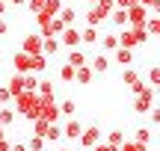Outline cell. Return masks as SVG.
Wrapping results in <instances>:
<instances>
[{
	"instance_id": "cell-1",
	"label": "cell",
	"mask_w": 160,
	"mask_h": 151,
	"mask_svg": "<svg viewBox=\"0 0 160 151\" xmlns=\"http://www.w3.org/2000/svg\"><path fill=\"white\" fill-rule=\"evenodd\" d=\"M45 104H48V101L42 98L39 92H18L15 98H12V110H15V116L27 119V122L39 119V113H42Z\"/></svg>"
},
{
	"instance_id": "cell-2",
	"label": "cell",
	"mask_w": 160,
	"mask_h": 151,
	"mask_svg": "<svg viewBox=\"0 0 160 151\" xmlns=\"http://www.w3.org/2000/svg\"><path fill=\"white\" fill-rule=\"evenodd\" d=\"M145 41H151V39L142 27H122V33H119V47H128V51L145 45Z\"/></svg>"
},
{
	"instance_id": "cell-3",
	"label": "cell",
	"mask_w": 160,
	"mask_h": 151,
	"mask_svg": "<svg viewBox=\"0 0 160 151\" xmlns=\"http://www.w3.org/2000/svg\"><path fill=\"white\" fill-rule=\"evenodd\" d=\"M157 101V89L154 86H142L137 95H133V113H148Z\"/></svg>"
},
{
	"instance_id": "cell-4",
	"label": "cell",
	"mask_w": 160,
	"mask_h": 151,
	"mask_svg": "<svg viewBox=\"0 0 160 151\" xmlns=\"http://www.w3.org/2000/svg\"><path fill=\"white\" fill-rule=\"evenodd\" d=\"M101 139H104V130L98 128V124H89V128H83V130H80V136H77L80 148H92L95 142H101Z\"/></svg>"
},
{
	"instance_id": "cell-5",
	"label": "cell",
	"mask_w": 160,
	"mask_h": 151,
	"mask_svg": "<svg viewBox=\"0 0 160 151\" xmlns=\"http://www.w3.org/2000/svg\"><path fill=\"white\" fill-rule=\"evenodd\" d=\"M57 39H59V47H68V51H71V47H80V30L71 24V27H65Z\"/></svg>"
},
{
	"instance_id": "cell-6",
	"label": "cell",
	"mask_w": 160,
	"mask_h": 151,
	"mask_svg": "<svg viewBox=\"0 0 160 151\" xmlns=\"http://www.w3.org/2000/svg\"><path fill=\"white\" fill-rule=\"evenodd\" d=\"M148 15H151V12L145 9L142 3H137V6H131V9H128V24H131V27H142Z\"/></svg>"
},
{
	"instance_id": "cell-7",
	"label": "cell",
	"mask_w": 160,
	"mask_h": 151,
	"mask_svg": "<svg viewBox=\"0 0 160 151\" xmlns=\"http://www.w3.org/2000/svg\"><path fill=\"white\" fill-rule=\"evenodd\" d=\"M24 53H30V56H33V53H42V33H30L27 39H24V47H21Z\"/></svg>"
},
{
	"instance_id": "cell-8",
	"label": "cell",
	"mask_w": 160,
	"mask_h": 151,
	"mask_svg": "<svg viewBox=\"0 0 160 151\" xmlns=\"http://www.w3.org/2000/svg\"><path fill=\"white\" fill-rule=\"evenodd\" d=\"M104 18H107V15H104L98 6H89V9H86V15H83V21H86V27H101Z\"/></svg>"
},
{
	"instance_id": "cell-9",
	"label": "cell",
	"mask_w": 160,
	"mask_h": 151,
	"mask_svg": "<svg viewBox=\"0 0 160 151\" xmlns=\"http://www.w3.org/2000/svg\"><path fill=\"white\" fill-rule=\"evenodd\" d=\"M12 68H15V74H27L30 71V53L18 51L15 56H12Z\"/></svg>"
},
{
	"instance_id": "cell-10",
	"label": "cell",
	"mask_w": 160,
	"mask_h": 151,
	"mask_svg": "<svg viewBox=\"0 0 160 151\" xmlns=\"http://www.w3.org/2000/svg\"><path fill=\"white\" fill-rule=\"evenodd\" d=\"M42 53H45V56H57V53H59V39L42 36Z\"/></svg>"
},
{
	"instance_id": "cell-11",
	"label": "cell",
	"mask_w": 160,
	"mask_h": 151,
	"mask_svg": "<svg viewBox=\"0 0 160 151\" xmlns=\"http://www.w3.org/2000/svg\"><path fill=\"white\" fill-rule=\"evenodd\" d=\"M80 130H83V124H80L77 119H68V122H65V128H62V139H77Z\"/></svg>"
},
{
	"instance_id": "cell-12",
	"label": "cell",
	"mask_w": 160,
	"mask_h": 151,
	"mask_svg": "<svg viewBox=\"0 0 160 151\" xmlns=\"http://www.w3.org/2000/svg\"><path fill=\"white\" fill-rule=\"evenodd\" d=\"M98 39H101L98 27H83L80 30V45H98Z\"/></svg>"
},
{
	"instance_id": "cell-13",
	"label": "cell",
	"mask_w": 160,
	"mask_h": 151,
	"mask_svg": "<svg viewBox=\"0 0 160 151\" xmlns=\"http://www.w3.org/2000/svg\"><path fill=\"white\" fill-rule=\"evenodd\" d=\"M39 116L45 119V122H59V119H62V116H59V107L53 104V101H48V104L42 107V113H39Z\"/></svg>"
},
{
	"instance_id": "cell-14",
	"label": "cell",
	"mask_w": 160,
	"mask_h": 151,
	"mask_svg": "<svg viewBox=\"0 0 160 151\" xmlns=\"http://www.w3.org/2000/svg\"><path fill=\"white\" fill-rule=\"evenodd\" d=\"M98 45H101L104 53H113L116 47H119V36H116V33H107V36H101V39H98Z\"/></svg>"
},
{
	"instance_id": "cell-15",
	"label": "cell",
	"mask_w": 160,
	"mask_h": 151,
	"mask_svg": "<svg viewBox=\"0 0 160 151\" xmlns=\"http://www.w3.org/2000/svg\"><path fill=\"white\" fill-rule=\"evenodd\" d=\"M57 18L65 24V27H71V24L77 21V9H74V6H65V3H62V9L57 12Z\"/></svg>"
},
{
	"instance_id": "cell-16",
	"label": "cell",
	"mask_w": 160,
	"mask_h": 151,
	"mask_svg": "<svg viewBox=\"0 0 160 151\" xmlns=\"http://www.w3.org/2000/svg\"><path fill=\"white\" fill-rule=\"evenodd\" d=\"M92 74H95V71H92L89 65H77V68H74V80L80 83V86H89V83H92Z\"/></svg>"
},
{
	"instance_id": "cell-17",
	"label": "cell",
	"mask_w": 160,
	"mask_h": 151,
	"mask_svg": "<svg viewBox=\"0 0 160 151\" xmlns=\"http://www.w3.org/2000/svg\"><path fill=\"white\" fill-rule=\"evenodd\" d=\"M45 68H48V56L45 53H33V56H30V71H33V74H42Z\"/></svg>"
},
{
	"instance_id": "cell-18",
	"label": "cell",
	"mask_w": 160,
	"mask_h": 151,
	"mask_svg": "<svg viewBox=\"0 0 160 151\" xmlns=\"http://www.w3.org/2000/svg\"><path fill=\"white\" fill-rule=\"evenodd\" d=\"M95 74H104V71L110 68V56L107 53H95V59H92V65H89Z\"/></svg>"
},
{
	"instance_id": "cell-19",
	"label": "cell",
	"mask_w": 160,
	"mask_h": 151,
	"mask_svg": "<svg viewBox=\"0 0 160 151\" xmlns=\"http://www.w3.org/2000/svg\"><path fill=\"white\" fill-rule=\"evenodd\" d=\"M62 30H65V24H62V21H59V18H57V15H53V18H51V21H48V27H45V30H42V36H53V39H57V36H59V33H62Z\"/></svg>"
},
{
	"instance_id": "cell-20",
	"label": "cell",
	"mask_w": 160,
	"mask_h": 151,
	"mask_svg": "<svg viewBox=\"0 0 160 151\" xmlns=\"http://www.w3.org/2000/svg\"><path fill=\"white\" fill-rule=\"evenodd\" d=\"M142 30L148 33V39H157V33H160V18L157 15H148V18H145V24H142Z\"/></svg>"
},
{
	"instance_id": "cell-21",
	"label": "cell",
	"mask_w": 160,
	"mask_h": 151,
	"mask_svg": "<svg viewBox=\"0 0 160 151\" xmlns=\"http://www.w3.org/2000/svg\"><path fill=\"white\" fill-rule=\"evenodd\" d=\"M107 18H110V21H113V24H116L119 30H122V27H128V9H119V6H116V9L110 12Z\"/></svg>"
},
{
	"instance_id": "cell-22",
	"label": "cell",
	"mask_w": 160,
	"mask_h": 151,
	"mask_svg": "<svg viewBox=\"0 0 160 151\" xmlns=\"http://www.w3.org/2000/svg\"><path fill=\"white\" fill-rule=\"evenodd\" d=\"M6 89L12 92V98H15L18 92H24V74H12V77H9V83H6Z\"/></svg>"
},
{
	"instance_id": "cell-23",
	"label": "cell",
	"mask_w": 160,
	"mask_h": 151,
	"mask_svg": "<svg viewBox=\"0 0 160 151\" xmlns=\"http://www.w3.org/2000/svg\"><path fill=\"white\" fill-rule=\"evenodd\" d=\"M59 139H62V128H59L57 122H51L48 130H45V142H59Z\"/></svg>"
},
{
	"instance_id": "cell-24",
	"label": "cell",
	"mask_w": 160,
	"mask_h": 151,
	"mask_svg": "<svg viewBox=\"0 0 160 151\" xmlns=\"http://www.w3.org/2000/svg\"><path fill=\"white\" fill-rule=\"evenodd\" d=\"M65 62H68V65H74V68H77V65H86V53L80 51V47H71V51H68V59H65Z\"/></svg>"
},
{
	"instance_id": "cell-25",
	"label": "cell",
	"mask_w": 160,
	"mask_h": 151,
	"mask_svg": "<svg viewBox=\"0 0 160 151\" xmlns=\"http://www.w3.org/2000/svg\"><path fill=\"white\" fill-rule=\"evenodd\" d=\"M151 136H154V130H151V128H139L137 134H133V142H137V145H148Z\"/></svg>"
},
{
	"instance_id": "cell-26",
	"label": "cell",
	"mask_w": 160,
	"mask_h": 151,
	"mask_svg": "<svg viewBox=\"0 0 160 151\" xmlns=\"http://www.w3.org/2000/svg\"><path fill=\"white\" fill-rule=\"evenodd\" d=\"M116 62H119V65H131L133 62V51H128V47H116Z\"/></svg>"
},
{
	"instance_id": "cell-27",
	"label": "cell",
	"mask_w": 160,
	"mask_h": 151,
	"mask_svg": "<svg viewBox=\"0 0 160 151\" xmlns=\"http://www.w3.org/2000/svg\"><path fill=\"white\" fill-rule=\"evenodd\" d=\"M36 92H39V95H42L45 101H53V83H51V80H39Z\"/></svg>"
},
{
	"instance_id": "cell-28",
	"label": "cell",
	"mask_w": 160,
	"mask_h": 151,
	"mask_svg": "<svg viewBox=\"0 0 160 151\" xmlns=\"http://www.w3.org/2000/svg\"><path fill=\"white\" fill-rule=\"evenodd\" d=\"M12 122H15V110H12V104L0 107V124H3V128H9Z\"/></svg>"
},
{
	"instance_id": "cell-29",
	"label": "cell",
	"mask_w": 160,
	"mask_h": 151,
	"mask_svg": "<svg viewBox=\"0 0 160 151\" xmlns=\"http://www.w3.org/2000/svg\"><path fill=\"white\" fill-rule=\"evenodd\" d=\"M104 142H110V145H116V148H119L122 142H125V134L116 128V130H110V134H104Z\"/></svg>"
},
{
	"instance_id": "cell-30",
	"label": "cell",
	"mask_w": 160,
	"mask_h": 151,
	"mask_svg": "<svg viewBox=\"0 0 160 151\" xmlns=\"http://www.w3.org/2000/svg\"><path fill=\"white\" fill-rule=\"evenodd\" d=\"M57 107H59V116H68V119H71V116L77 113V104H74L71 98H65L62 104H57Z\"/></svg>"
},
{
	"instance_id": "cell-31",
	"label": "cell",
	"mask_w": 160,
	"mask_h": 151,
	"mask_svg": "<svg viewBox=\"0 0 160 151\" xmlns=\"http://www.w3.org/2000/svg\"><path fill=\"white\" fill-rule=\"evenodd\" d=\"M24 145H27V151H45V136H36V134H33Z\"/></svg>"
},
{
	"instance_id": "cell-32",
	"label": "cell",
	"mask_w": 160,
	"mask_h": 151,
	"mask_svg": "<svg viewBox=\"0 0 160 151\" xmlns=\"http://www.w3.org/2000/svg\"><path fill=\"white\" fill-rule=\"evenodd\" d=\"M36 86H39V74L27 71V74H24V92H36Z\"/></svg>"
},
{
	"instance_id": "cell-33",
	"label": "cell",
	"mask_w": 160,
	"mask_h": 151,
	"mask_svg": "<svg viewBox=\"0 0 160 151\" xmlns=\"http://www.w3.org/2000/svg\"><path fill=\"white\" fill-rule=\"evenodd\" d=\"M59 80H62V83H71V80H74V65H68V62L59 65Z\"/></svg>"
},
{
	"instance_id": "cell-34",
	"label": "cell",
	"mask_w": 160,
	"mask_h": 151,
	"mask_svg": "<svg viewBox=\"0 0 160 151\" xmlns=\"http://www.w3.org/2000/svg\"><path fill=\"white\" fill-rule=\"evenodd\" d=\"M42 9H45L48 15H57V12L62 9V0H45V3H42Z\"/></svg>"
},
{
	"instance_id": "cell-35",
	"label": "cell",
	"mask_w": 160,
	"mask_h": 151,
	"mask_svg": "<svg viewBox=\"0 0 160 151\" xmlns=\"http://www.w3.org/2000/svg\"><path fill=\"white\" fill-rule=\"evenodd\" d=\"M48 124H51V122H45V119H33V134L36 136H45V130H48Z\"/></svg>"
},
{
	"instance_id": "cell-36",
	"label": "cell",
	"mask_w": 160,
	"mask_h": 151,
	"mask_svg": "<svg viewBox=\"0 0 160 151\" xmlns=\"http://www.w3.org/2000/svg\"><path fill=\"white\" fill-rule=\"evenodd\" d=\"M119 151H148V145H137L133 139H125V142L119 145Z\"/></svg>"
},
{
	"instance_id": "cell-37",
	"label": "cell",
	"mask_w": 160,
	"mask_h": 151,
	"mask_svg": "<svg viewBox=\"0 0 160 151\" xmlns=\"http://www.w3.org/2000/svg\"><path fill=\"white\" fill-rule=\"evenodd\" d=\"M133 80H139V71H137V68H125V74H122V83H125V86H131Z\"/></svg>"
},
{
	"instance_id": "cell-38",
	"label": "cell",
	"mask_w": 160,
	"mask_h": 151,
	"mask_svg": "<svg viewBox=\"0 0 160 151\" xmlns=\"http://www.w3.org/2000/svg\"><path fill=\"white\" fill-rule=\"evenodd\" d=\"M95 6H98V9H101V12H104V15H110V12H113V9H116V0H98V3H95Z\"/></svg>"
},
{
	"instance_id": "cell-39",
	"label": "cell",
	"mask_w": 160,
	"mask_h": 151,
	"mask_svg": "<svg viewBox=\"0 0 160 151\" xmlns=\"http://www.w3.org/2000/svg\"><path fill=\"white\" fill-rule=\"evenodd\" d=\"M89 151H119V148H116V145H110V142H104V139H101V142H95V145H92Z\"/></svg>"
},
{
	"instance_id": "cell-40",
	"label": "cell",
	"mask_w": 160,
	"mask_h": 151,
	"mask_svg": "<svg viewBox=\"0 0 160 151\" xmlns=\"http://www.w3.org/2000/svg\"><path fill=\"white\" fill-rule=\"evenodd\" d=\"M6 104H12V92L6 86H0V107H6Z\"/></svg>"
},
{
	"instance_id": "cell-41",
	"label": "cell",
	"mask_w": 160,
	"mask_h": 151,
	"mask_svg": "<svg viewBox=\"0 0 160 151\" xmlns=\"http://www.w3.org/2000/svg\"><path fill=\"white\" fill-rule=\"evenodd\" d=\"M139 3H142L145 9L151 12V15H157V6H160V0H139Z\"/></svg>"
},
{
	"instance_id": "cell-42",
	"label": "cell",
	"mask_w": 160,
	"mask_h": 151,
	"mask_svg": "<svg viewBox=\"0 0 160 151\" xmlns=\"http://www.w3.org/2000/svg\"><path fill=\"white\" fill-rule=\"evenodd\" d=\"M157 80H160V71H157V68H151V71H148V86H154V89H157Z\"/></svg>"
},
{
	"instance_id": "cell-43",
	"label": "cell",
	"mask_w": 160,
	"mask_h": 151,
	"mask_svg": "<svg viewBox=\"0 0 160 151\" xmlns=\"http://www.w3.org/2000/svg\"><path fill=\"white\" fill-rule=\"evenodd\" d=\"M42 3H45V0H27V9H30V12L36 15V12L42 9Z\"/></svg>"
},
{
	"instance_id": "cell-44",
	"label": "cell",
	"mask_w": 160,
	"mask_h": 151,
	"mask_svg": "<svg viewBox=\"0 0 160 151\" xmlns=\"http://www.w3.org/2000/svg\"><path fill=\"white\" fill-rule=\"evenodd\" d=\"M139 0H116V6H119V9H131V6H137Z\"/></svg>"
},
{
	"instance_id": "cell-45",
	"label": "cell",
	"mask_w": 160,
	"mask_h": 151,
	"mask_svg": "<svg viewBox=\"0 0 160 151\" xmlns=\"http://www.w3.org/2000/svg\"><path fill=\"white\" fill-rule=\"evenodd\" d=\"M9 151H27V145H24V139H21V142H9Z\"/></svg>"
},
{
	"instance_id": "cell-46",
	"label": "cell",
	"mask_w": 160,
	"mask_h": 151,
	"mask_svg": "<svg viewBox=\"0 0 160 151\" xmlns=\"http://www.w3.org/2000/svg\"><path fill=\"white\" fill-rule=\"evenodd\" d=\"M0 151H9V139H6L3 130H0Z\"/></svg>"
},
{
	"instance_id": "cell-47",
	"label": "cell",
	"mask_w": 160,
	"mask_h": 151,
	"mask_svg": "<svg viewBox=\"0 0 160 151\" xmlns=\"http://www.w3.org/2000/svg\"><path fill=\"white\" fill-rule=\"evenodd\" d=\"M6 33H9V24H6L3 18H0V36H6Z\"/></svg>"
},
{
	"instance_id": "cell-48",
	"label": "cell",
	"mask_w": 160,
	"mask_h": 151,
	"mask_svg": "<svg viewBox=\"0 0 160 151\" xmlns=\"http://www.w3.org/2000/svg\"><path fill=\"white\" fill-rule=\"evenodd\" d=\"M9 9V3H6V0H0V18H3V12Z\"/></svg>"
},
{
	"instance_id": "cell-49",
	"label": "cell",
	"mask_w": 160,
	"mask_h": 151,
	"mask_svg": "<svg viewBox=\"0 0 160 151\" xmlns=\"http://www.w3.org/2000/svg\"><path fill=\"white\" fill-rule=\"evenodd\" d=\"M12 6H27V0H9Z\"/></svg>"
},
{
	"instance_id": "cell-50",
	"label": "cell",
	"mask_w": 160,
	"mask_h": 151,
	"mask_svg": "<svg viewBox=\"0 0 160 151\" xmlns=\"http://www.w3.org/2000/svg\"><path fill=\"white\" fill-rule=\"evenodd\" d=\"M86 3H89V6H95V3H98V0H86Z\"/></svg>"
},
{
	"instance_id": "cell-51",
	"label": "cell",
	"mask_w": 160,
	"mask_h": 151,
	"mask_svg": "<svg viewBox=\"0 0 160 151\" xmlns=\"http://www.w3.org/2000/svg\"><path fill=\"white\" fill-rule=\"evenodd\" d=\"M57 151H71V148H57Z\"/></svg>"
},
{
	"instance_id": "cell-52",
	"label": "cell",
	"mask_w": 160,
	"mask_h": 151,
	"mask_svg": "<svg viewBox=\"0 0 160 151\" xmlns=\"http://www.w3.org/2000/svg\"><path fill=\"white\" fill-rule=\"evenodd\" d=\"M0 130H6V128H3V124H0Z\"/></svg>"
},
{
	"instance_id": "cell-53",
	"label": "cell",
	"mask_w": 160,
	"mask_h": 151,
	"mask_svg": "<svg viewBox=\"0 0 160 151\" xmlns=\"http://www.w3.org/2000/svg\"><path fill=\"white\" fill-rule=\"evenodd\" d=\"M6 3H9V0H6Z\"/></svg>"
}]
</instances>
